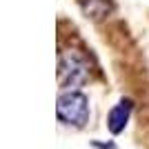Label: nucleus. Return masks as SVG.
I'll return each instance as SVG.
<instances>
[{
    "label": "nucleus",
    "instance_id": "obj_2",
    "mask_svg": "<svg viewBox=\"0 0 149 149\" xmlns=\"http://www.w3.org/2000/svg\"><path fill=\"white\" fill-rule=\"evenodd\" d=\"M58 118L69 127H82L89 120V100L80 91H65L58 98Z\"/></svg>",
    "mask_w": 149,
    "mask_h": 149
},
{
    "label": "nucleus",
    "instance_id": "obj_1",
    "mask_svg": "<svg viewBox=\"0 0 149 149\" xmlns=\"http://www.w3.org/2000/svg\"><path fill=\"white\" fill-rule=\"evenodd\" d=\"M89 78V67L87 60L74 49H65L60 54V62H58V80L60 87L67 91H76V89L85 85Z\"/></svg>",
    "mask_w": 149,
    "mask_h": 149
},
{
    "label": "nucleus",
    "instance_id": "obj_3",
    "mask_svg": "<svg viewBox=\"0 0 149 149\" xmlns=\"http://www.w3.org/2000/svg\"><path fill=\"white\" fill-rule=\"evenodd\" d=\"M131 107L134 105H131L129 98L118 100V105L111 107V111H109V116H107V127H109L111 134L125 131V127H127V123H129V116H131Z\"/></svg>",
    "mask_w": 149,
    "mask_h": 149
}]
</instances>
